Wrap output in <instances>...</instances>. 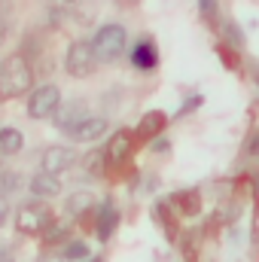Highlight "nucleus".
Returning a JSON list of instances; mask_svg holds the SVG:
<instances>
[{
    "label": "nucleus",
    "instance_id": "obj_7",
    "mask_svg": "<svg viewBox=\"0 0 259 262\" xmlns=\"http://www.w3.org/2000/svg\"><path fill=\"white\" fill-rule=\"evenodd\" d=\"M76 165V149L64 146V143H55L43 152V171H52V174H61L67 168Z\"/></svg>",
    "mask_w": 259,
    "mask_h": 262
},
{
    "label": "nucleus",
    "instance_id": "obj_26",
    "mask_svg": "<svg viewBox=\"0 0 259 262\" xmlns=\"http://www.w3.org/2000/svg\"><path fill=\"white\" fill-rule=\"evenodd\" d=\"M0 262H15V253L9 247H0Z\"/></svg>",
    "mask_w": 259,
    "mask_h": 262
},
{
    "label": "nucleus",
    "instance_id": "obj_25",
    "mask_svg": "<svg viewBox=\"0 0 259 262\" xmlns=\"http://www.w3.org/2000/svg\"><path fill=\"white\" fill-rule=\"evenodd\" d=\"M6 216H9V201H6V192L0 189V226L6 223Z\"/></svg>",
    "mask_w": 259,
    "mask_h": 262
},
{
    "label": "nucleus",
    "instance_id": "obj_4",
    "mask_svg": "<svg viewBox=\"0 0 259 262\" xmlns=\"http://www.w3.org/2000/svg\"><path fill=\"white\" fill-rule=\"evenodd\" d=\"M95 67H98V55H95V49H92L89 40H73V43L67 46L64 70L73 76V79H85V76H92Z\"/></svg>",
    "mask_w": 259,
    "mask_h": 262
},
{
    "label": "nucleus",
    "instance_id": "obj_2",
    "mask_svg": "<svg viewBox=\"0 0 259 262\" xmlns=\"http://www.w3.org/2000/svg\"><path fill=\"white\" fill-rule=\"evenodd\" d=\"M89 43H92V49H95L98 61L113 64V61H119V58L125 55V46H128V31H125L122 25H101Z\"/></svg>",
    "mask_w": 259,
    "mask_h": 262
},
{
    "label": "nucleus",
    "instance_id": "obj_1",
    "mask_svg": "<svg viewBox=\"0 0 259 262\" xmlns=\"http://www.w3.org/2000/svg\"><path fill=\"white\" fill-rule=\"evenodd\" d=\"M31 82H34V70H31L25 55H9L3 61V67H0V98L3 101L28 95Z\"/></svg>",
    "mask_w": 259,
    "mask_h": 262
},
{
    "label": "nucleus",
    "instance_id": "obj_30",
    "mask_svg": "<svg viewBox=\"0 0 259 262\" xmlns=\"http://www.w3.org/2000/svg\"><path fill=\"white\" fill-rule=\"evenodd\" d=\"M67 3H76V0H67Z\"/></svg>",
    "mask_w": 259,
    "mask_h": 262
},
{
    "label": "nucleus",
    "instance_id": "obj_17",
    "mask_svg": "<svg viewBox=\"0 0 259 262\" xmlns=\"http://www.w3.org/2000/svg\"><path fill=\"white\" fill-rule=\"evenodd\" d=\"M61 259L67 262H85L89 259V244L85 241H67L61 247Z\"/></svg>",
    "mask_w": 259,
    "mask_h": 262
},
{
    "label": "nucleus",
    "instance_id": "obj_6",
    "mask_svg": "<svg viewBox=\"0 0 259 262\" xmlns=\"http://www.w3.org/2000/svg\"><path fill=\"white\" fill-rule=\"evenodd\" d=\"M110 128V122L104 119V116H82L73 128H67L64 134L70 140H76V143H92V140H98L104 131Z\"/></svg>",
    "mask_w": 259,
    "mask_h": 262
},
{
    "label": "nucleus",
    "instance_id": "obj_12",
    "mask_svg": "<svg viewBox=\"0 0 259 262\" xmlns=\"http://www.w3.org/2000/svg\"><path fill=\"white\" fill-rule=\"evenodd\" d=\"M82 116H89V110H85V104L82 101H70V104H58L55 107V113H52V119H55V125L61 131L73 128Z\"/></svg>",
    "mask_w": 259,
    "mask_h": 262
},
{
    "label": "nucleus",
    "instance_id": "obj_19",
    "mask_svg": "<svg viewBox=\"0 0 259 262\" xmlns=\"http://www.w3.org/2000/svg\"><path fill=\"white\" fill-rule=\"evenodd\" d=\"M21 186V177L15 174V171H6V174H0V189L3 192H15Z\"/></svg>",
    "mask_w": 259,
    "mask_h": 262
},
{
    "label": "nucleus",
    "instance_id": "obj_27",
    "mask_svg": "<svg viewBox=\"0 0 259 262\" xmlns=\"http://www.w3.org/2000/svg\"><path fill=\"white\" fill-rule=\"evenodd\" d=\"M6 31H9V25H6V18L0 15V46H3V40H6Z\"/></svg>",
    "mask_w": 259,
    "mask_h": 262
},
{
    "label": "nucleus",
    "instance_id": "obj_15",
    "mask_svg": "<svg viewBox=\"0 0 259 262\" xmlns=\"http://www.w3.org/2000/svg\"><path fill=\"white\" fill-rule=\"evenodd\" d=\"M21 146H25L21 131L12 128V125L0 128V149H3V156H15V152H21Z\"/></svg>",
    "mask_w": 259,
    "mask_h": 262
},
{
    "label": "nucleus",
    "instance_id": "obj_21",
    "mask_svg": "<svg viewBox=\"0 0 259 262\" xmlns=\"http://www.w3.org/2000/svg\"><path fill=\"white\" fill-rule=\"evenodd\" d=\"M223 31H226V40H229L232 46H241V43H244V37H241V28H238L235 21H226V25H223Z\"/></svg>",
    "mask_w": 259,
    "mask_h": 262
},
{
    "label": "nucleus",
    "instance_id": "obj_11",
    "mask_svg": "<svg viewBox=\"0 0 259 262\" xmlns=\"http://www.w3.org/2000/svg\"><path fill=\"white\" fill-rule=\"evenodd\" d=\"M28 189H31L34 198H55L61 192V180H58V174H52V171H40V174L31 177Z\"/></svg>",
    "mask_w": 259,
    "mask_h": 262
},
{
    "label": "nucleus",
    "instance_id": "obj_10",
    "mask_svg": "<svg viewBox=\"0 0 259 262\" xmlns=\"http://www.w3.org/2000/svg\"><path fill=\"white\" fill-rule=\"evenodd\" d=\"M128 61L137 67V70H153V67L159 64V46H156L149 37H143L140 43H134Z\"/></svg>",
    "mask_w": 259,
    "mask_h": 262
},
{
    "label": "nucleus",
    "instance_id": "obj_29",
    "mask_svg": "<svg viewBox=\"0 0 259 262\" xmlns=\"http://www.w3.org/2000/svg\"><path fill=\"white\" fill-rule=\"evenodd\" d=\"M253 180H256V183H253V186H256V198H259V174H256V177H253Z\"/></svg>",
    "mask_w": 259,
    "mask_h": 262
},
{
    "label": "nucleus",
    "instance_id": "obj_31",
    "mask_svg": "<svg viewBox=\"0 0 259 262\" xmlns=\"http://www.w3.org/2000/svg\"><path fill=\"white\" fill-rule=\"evenodd\" d=\"M89 262H98V259H89Z\"/></svg>",
    "mask_w": 259,
    "mask_h": 262
},
{
    "label": "nucleus",
    "instance_id": "obj_23",
    "mask_svg": "<svg viewBox=\"0 0 259 262\" xmlns=\"http://www.w3.org/2000/svg\"><path fill=\"white\" fill-rule=\"evenodd\" d=\"M198 9H201V15H204L207 21L217 18V0H198Z\"/></svg>",
    "mask_w": 259,
    "mask_h": 262
},
{
    "label": "nucleus",
    "instance_id": "obj_5",
    "mask_svg": "<svg viewBox=\"0 0 259 262\" xmlns=\"http://www.w3.org/2000/svg\"><path fill=\"white\" fill-rule=\"evenodd\" d=\"M61 104V89L55 82H46V85H37L28 98V116L31 119H49L55 113V107Z\"/></svg>",
    "mask_w": 259,
    "mask_h": 262
},
{
    "label": "nucleus",
    "instance_id": "obj_3",
    "mask_svg": "<svg viewBox=\"0 0 259 262\" xmlns=\"http://www.w3.org/2000/svg\"><path fill=\"white\" fill-rule=\"evenodd\" d=\"M52 210L40 201H25L18 210H15V229L21 235H43L49 226H52Z\"/></svg>",
    "mask_w": 259,
    "mask_h": 262
},
{
    "label": "nucleus",
    "instance_id": "obj_16",
    "mask_svg": "<svg viewBox=\"0 0 259 262\" xmlns=\"http://www.w3.org/2000/svg\"><path fill=\"white\" fill-rule=\"evenodd\" d=\"M82 168H85L89 177H101L104 168H107V156H104V149H92V152H85V156H82Z\"/></svg>",
    "mask_w": 259,
    "mask_h": 262
},
{
    "label": "nucleus",
    "instance_id": "obj_28",
    "mask_svg": "<svg viewBox=\"0 0 259 262\" xmlns=\"http://www.w3.org/2000/svg\"><path fill=\"white\" fill-rule=\"evenodd\" d=\"M153 149H156V152H165V149H168V140H156Z\"/></svg>",
    "mask_w": 259,
    "mask_h": 262
},
{
    "label": "nucleus",
    "instance_id": "obj_18",
    "mask_svg": "<svg viewBox=\"0 0 259 262\" xmlns=\"http://www.w3.org/2000/svg\"><path fill=\"white\" fill-rule=\"evenodd\" d=\"M174 201H180V210H183V213H195V210H198V207H195V204H198V192H192V189L174 195Z\"/></svg>",
    "mask_w": 259,
    "mask_h": 262
},
{
    "label": "nucleus",
    "instance_id": "obj_22",
    "mask_svg": "<svg viewBox=\"0 0 259 262\" xmlns=\"http://www.w3.org/2000/svg\"><path fill=\"white\" fill-rule=\"evenodd\" d=\"M43 235H46V244H58L61 238H67V229L64 226H49Z\"/></svg>",
    "mask_w": 259,
    "mask_h": 262
},
{
    "label": "nucleus",
    "instance_id": "obj_8",
    "mask_svg": "<svg viewBox=\"0 0 259 262\" xmlns=\"http://www.w3.org/2000/svg\"><path fill=\"white\" fill-rule=\"evenodd\" d=\"M119 229V210L113 204V198H104L101 201V210H98V241H110L113 232Z\"/></svg>",
    "mask_w": 259,
    "mask_h": 262
},
{
    "label": "nucleus",
    "instance_id": "obj_13",
    "mask_svg": "<svg viewBox=\"0 0 259 262\" xmlns=\"http://www.w3.org/2000/svg\"><path fill=\"white\" fill-rule=\"evenodd\" d=\"M165 113H159V110H149V113H143L140 116V122H137V137L140 140H149V137H156V134H162L165 131Z\"/></svg>",
    "mask_w": 259,
    "mask_h": 262
},
{
    "label": "nucleus",
    "instance_id": "obj_14",
    "mask_svg": "<svg viewBox=\"0 0 259 262\" xmlns=\"http://www.w3.org/2000/svg\"><path fill=\"white\" fill-rule=\"evenodd\" d=\"M95 204H98V201H95L92 192H73V195H67L64 207H67V213H70V216H76V220H79V216H85Z\"/></svg>",
    "mask_w": 259,
    "mask_h": 262
},
{
    "label": "nucleus",
    "instance_id": "obj_24",
    "mask_svg": "<svg viewBox=\"0 0 259 262\" xmlns=\"http://www.w3.org/2000/svg\"><path fill=\"white\" fill-rule=\"evenodd\" d=\"M247 156H253V159H259V131H253V137L247 140Z\"/></svg>",
    "mask_w": 259,
    "mask_h": 262
},
{
    "label": "nucleus",
    "instance_id": "obj_20",
    "mask_svg": "<svg viewBox=\"0 0 259 262\" xmlns=\"http://www.w3.org/2000/svg\"><path fill=\"white\" fill-rule=\"evenodd\" d=\"M198 107H201V95H192V98H186V101H183V107L174 113V119H183V116H189V113H192V110H198Z\"/></svg>",
    "mask_w": 259,
    "mask_h": 262
},
{
    "label": "nucleus",
    "instance_id": "obj_9",
    "mask_svg": "<svg viewBox=\"0 0 259 262\" xmlns=\"http://www.w3.org/2000/svg\"><path fill=\"white\" fill-rule=\"evenodd\" d=\"M131 134L128 131H116L113 137H110V143H107V149H104V156H107V165H113V168H119V165H125L131 156Z\"/></svg>",
    "mask_w": 259,
    "mask_h": 262
}]
</instances>
